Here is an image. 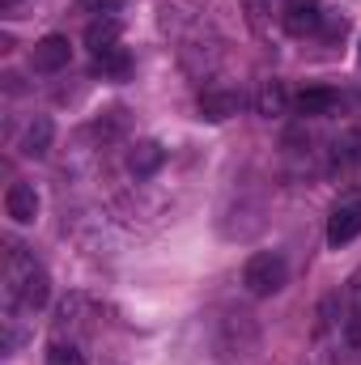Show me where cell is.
<instances>
[{
  "mask_svg": "<svg viewBox=\"0 0 361 365\" xmlns=\"http://www.w3.org/2000/svg\"><path fill=\"white\" fill-rule=\"evenodd\" d=\"M251 340H255V327L247 323V314L204 310L183 331V361L187 365H234L247 353Z\"/></svg>",
  "mask_w": 361,
  "mask_h": 365,
  "instance_id": "1",
  "label": "cell"
},
{
  "mask_svg": "<svg viewBox=\"0 0 361 365\" xmlns=\"http://www.w3.org/2000/svg\"><path fill=\"white\" fill-rule=\"evenodd\" d=\"M0 4H4V9H9V4H17V0H0Z\"/></svg>",
  "mask_w": 361,
  "mask_h": 365,
  "instance_id": "18",
  "label": "cell"
},
{
  "mask_svg": "<svg viewBox=\"0 0 361 365\" xmlns=\"http://www.w3.org/2000/svg\"><path fill=\"white\" fill-rule=\"evenodd\" d=\"M68 60H73V43H68L64 34H47V38H39L34 51H30L34 73H60V68H68Z\"/></svg>",
  "mask_w": 361,
  "mask_h": 365,
  "instance_id": "5",
  "label": "cell"
},
{
  "mask_svg": "<svg viewBox=\"0 0 361 365\" xmlns=\"http://www.w3.org/2000/svg\"><path fill=\"white\" fill-rule=\"evenodd\" d=\"M47 302H51V276H47V268L26 247H9V255H4V306H9V314H17V310L34 314Z\"/></svg>",
  "mask_w": 361,
  "mask_h": 365,
  "instance_id": "2",
  "label": "cell"
},
{
  "mask_svg": "<svg viewBox=\"0 0 361 365\" xmlns=\"http://www.w3.org/2000/svg\"><path fill=\"white\" fill-rule=\"evenodd\" d=\"M357 56H361V47H357Z\"/></svg>",
  "mask_w": 361,
  "mask_h": 365,
  "instance_id": "19",
  "label": "cell"
},
{
  "mask_svg": "<svg viewBox=\"0 0 361 365\" xmlns=\"http://www.w3.org/2000/svg\"><path fill=\"white\" fill-rule=\"evenodd\" d=\"M162 162H166V149H162L158 140H136L132 153H128V170H132L136 179H153V175L162 170Z\"/></svg>",
  "mask_w": 361,
  "mask_h": 365,
  "instance_id": "11",
  "label": "cell"
},
{
  "mask_svg": "<svg viewBox=\"0 0 361 365\" xmlns=\"http://www.w3.org/2000/svg\"><path fill=\"white\" fill-rule=\"evenodd\" d=\"M293 110L306 115V119L336 115V110H340V93L332 90V86H310V90H302L298 98H293Z\"/></svg>",
  "mask_w": 361,
  "mask_h": 365,
  "instance_id": "7",
  "label": "cell"
},
{
  "mask_svg": "<svg viewBox=\"0 0 361 365\" xmlns=\"http://www.w3.org/2000/svg\"><path fill=\"white\" fill-rule=\"evenodd\" d=\"M93 73H98V77H106V81H123V77L132 73V51H128L123 43H115V47L98 51V56H93Z\"/></svg>",
  "mask_w": 361,
  "mask_h": 365,
  "instance_id": "12",
  "label": "cell"
},
{
  "mask_svg": "<svg viewBox=\"0 0 361 365\" xmlns=\"http://www.w3.org/2000/svg\"><path fill=\"white\" fill-rule=\"evenodd\" d=\"M323 21H327V13L319 9V0H289L285 13H280V26H285V34H293V38L319 34Z\"/></svg>",
  "mask_w": 361,
  "mask_h": 365,
  "instance_id": "4",
  "label": "cell"
},
{
  "mask_svg": "<svg viewBox=\"0 0 361 365\" xmlns=\"http://www.w3.org/2000/svg\"><path fill=\"white\" fill-rule=\"evenodd\" d=\"M345 336H349L353 349H361V280H353V306H349V319H345Z\"/></svg>",
  "mask_w": 361,
  "mask_h": 365,
  "instance_id": "16",
  "label": "cell"
},
{
  "mask_svg": "<svg viewBox=\"0 0 361 365\" xmlns=\"http://www.w3.org/2000/svg\"><path fill=\"white\" fill-rule=\"evenodd\" d=\"M47 365H86V353H81V344L77 340H51L47 344Z\"/></svg>",
  "mask_w": 361,
  "mask_h": 365,
  "instance_id": "15",
  "label": "cell"
},
{
  "mask_svg": "<svg viewBox=\"0 0 361 365\" xmlns=\"http://www.w3.org/2000/svg\"><path fill=\"white\" fill-rule=\"evenodd\" d=\"M195 106H200V119L221 123V119H234V115L243 110V93L238 90H204Z\"/></svg>",
  "mask_w": 361,
  "mask_h": 365,
  "instance_id": "8",
  "label": "cell"
},
{
  "mask_svg": "<svg viewBox=\"0 0 361 365\" xmlns=\"http://www.w3.org/2000/svg\"><path fill=\"white\" fill-rule=\"evenodd\" d=\"M51 140H56V123H51L47 115H34V119L26 123L17 149H21L26 158H47V153H51Z\"/></svg>",
  "mask_w": 361,
  "mask_h": 365,
  "instance_id": "10",
  "label": "cell"
},
{
  "mask_svg": "<svg viewBox=\"0 0 361 365\" xmlns=\"http://www.w3.org/2000/svg\"><path fill=\"white\" fill-rule=\"evenodd\" d=\"M255 106H260V115H285V106H289V93L280 81H264L260 86V98H255Z\"/></svg>",
  "mask_w": 361,
  "mask_h": 365,
  "instance_id": "14",
  "label": "cell"
},
{
  "mask_svg": "<svg viewBox=\"0 0 361 365\" xmlns=\"http://www.w3.org/2000/svg\"><path fill=\"white\" fill-rule=\"evenodd\" d=\"M285 280H289V264H285L280 251H255V255L243 264V289H247L251 297H272V293H280Z\"/></svg>",
  "mask_w": 361,
  "mask_h": 365,
  "instance_id": "3",
  "label": "cell"
},
{
  "mask_svg": "<svg viewBox=\"0 0 361 365\" xmlns=\"http://www.w3.org/2000/svg\"><path fill=\"white\" fill-rule=\"evenodd\" d=\"M4 217L17 221V225H30V221L39 217V191H34L30 182H13V187L4 191Z\"/></svg>",
  "mask_w": 361,
  "mask_h": 365,
  "instance_id": "9",
  "label": "cell"
},
{
  "mask_svg": "<svg viewBox=\"0 0 361 365\" xmlns=\"http://www.w3.org/2000/svg\"><path fill=\"white\" fill-rule=\"evenodd\" d=\"M115 43H119V17H93L90 30H86V47L98 56V51H106Z\"/></svg>",
  "mask_w": 361,
  "mask_h": 365,
  "instance_id": "13",
  "label": "cell"
},
{
  "mask_svg": "<svg viewBox=\"0 0 361 365\" xmlns=\"http://www.w3.org/2000/svg\"><path fill=\"white\" fill-rule=\"evenodd\" d=\"M361 234V200H345L327 217V247H345Z\"/></svg>",
  "mask_w": 361,
  "mask_h": 365,
  "instance_id": "6",
  "label": "cell"
},
{
  "mask_svg": "<svg viewBox=\"0 0 361 365\" xmlns=\"http://www.w3.org/2000/svg\"><path fill=\"white\" fill-rule=\"evenodd\" d=\"M77 4H81L86 13H93V17H115L123 0H77Z\"/></svg>",
  "mask_w": 361,
  "mask_h": 365,
  "instance_id": "17",
  "label": "cell"
}]
</instances>
